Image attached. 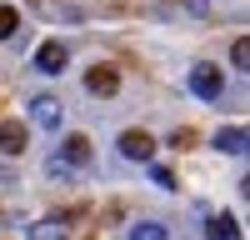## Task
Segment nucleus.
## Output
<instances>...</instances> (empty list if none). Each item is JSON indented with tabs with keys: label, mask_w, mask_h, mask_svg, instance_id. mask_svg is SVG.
Listing matches in <instances>:
<instances>
[{
	"label": "nucleus",
	"mask_w": 250,
	"mask_h": 240,
	"mask_svg": "<svg viewBox=\"0 0 250 240\" xmlns=\"http://www.w3.org/2000/svg\"><path fill=\"white\" fill-rule=\"evenodd\" d=\"M65 40H45V45H40L35 50V70H45V75H60V70H65Z\"/></svg>",
	"instance_id": "2"
},
{
	"label": "nucleus",
	"mask_w": 250,
	"mask_h": 240,
	"mask_svg": "<svg viewBox=\"0 0 250 240\" xmlns=\"http://www.w3.org/2000/svg\"><path fill=\"white\" fill-rule=\"evenodd\" d=\"M85 90H90V95H115V90H120V75H115L110 65H95V70L85 75Z\"/></svg>",
	"instance_id": "6"
},
{
	"label": "nucleus",
	"mask_w": 250,
	"mask_h": 240,
	"mask_svg": "<svg viewBox=\"0 0 250 240\" xmlns=\"http://www.w3.org/2000/svg\"><path fill=\"white\" fill-rule=\"evenodd\" d=\"M190 90H195L200 100H215V95L225 90V75H220V65H195V70H190Z\"/></svg>",
	"instance_id": "1"
},
{
	"label": "nucleus",
	"mask_w": 250,
	"mask_h": 240,
	"mask_svg": "<svg viewBox=\"0 0 250 240\" xmlns=\"http://www.w3.org/2000/svg\"><path fill=\"white\" fill-rule=\"evenodd\" d=\"M30 120L40 130H60V100L55 95H35L30 100Z\"/></svg>",
	"instance_id": "4"
},
{
	"label": "nucleus",
	"mask_w": 250,
	"mask_h": 240,
	"mask_svg": "<svg viewBox=\"0 0 250 240\" xmlns=\"http://www.w3.org/2000/svg\"><path fill=\"white\" fill-rule=\"evenodd\" d=\"M120 155H125V160H140V165H145V160L155 155V140L145 135V130H125V135H120Z\"/></svg>",
	"instance_id": "3"
},
{
	"label": "nucleus",
	"mask_w": 250,
	"mask_h": 240,
	"mask_svg": "<svg viewBox=\"0 0 250 240\" xmlns=\"http://www.w3.org/2000/svg\"><path fill=\"white\" fill-rule=\"evenodd\" d=\"M15 25H20V15H15L10 5H0V40H10V35H15Z\"/></svg>",
	"instance_id": "12"
},
{
	"label": "nucleus",
	"mask_w": 250,
	"mask_h": 240,
	"mask_svg": "<svg viewBox=\"0 0 250 240\" xmlns=\"http://www.w3.org/2000/svg\"><path fill=\"white\" fill-rule=\"evenodd\" d=\"M215 145L225 155H245V125H220L215 130Z\"/></svg>",
	"instance_id": "8"
},
{
	"label": "nucleus",
	"mask_w": 250,
	"mask_h": 240,
	"mask_svg": "<svg viewBox=\"0 0 250 240\" xmlns=\"http://www.w3.org/2000/svg\"><path fill=\"white\" fill-rule=\"evenodd\" d=\"M205 235L210 240H240V225L230 215H210V225H205Z\"/></svg>",
	"instance_id": "10"
},
{
	"label": "nucleus",
	"mask_w": 250,
	"mask_h": 240,
	"mask_svg": "<svg viewBox=\"0 0 250 240\" xmlns=\"http://www.w3.org/2000/svg\"><path fill=\"white\" fill-rule=\"evenodd\" d=\"M70 235V220L65 215H40L35 225L25 230V240H65Z\"/></svg>",
	"instance_id": "5"
},
{
	"label": "nucleus",
	"mask_w": 250,
	"mask_h": 240,
	"mask_svg": "<svg viewBox=\"0 0 250 240\" xmlns=\"http://www.w3.org/2000/svg\"><path fill=\"white\" fill-rule=\"evenodd\" d=\"M185 5H190V10H195V15H205V0H185Z\"/></svg>",
	"instance_id": "15"
},
{
	"label": "nucleus",
	"mask_w": 250,
	"mask_h": 240,
	"mask_svg": "<svg viewBox=\"0 0 250 240\" xmlns=\"http://www.w3.org/2000/svg\"><path fill=\"white\" fill-rule=\"evenodd\" d=\"M0 150H5V155L25 150V125H20V120H0Z\"/></svg>",
	"instance_id": "7"
},
{
	"label": "nucleus",
	"mask_w": 250,
	"mask_h": 240,
	"mask_svg": "<svg viewBox=\"0 0 250 240\" xmlns=\"http://www.w3.org/2000/svg\"><path fill=\"white\" fill-rule=\"evenodd\" d=\"M65 165H90V140L85 135H65Z\"/></svg>",
	"instance_id": "9"
},
{
	"label": "nucleus",
	"mask_w": 250,
	"mask_h": 240,
	"mask_svg": "<svg viewBox=\"0 0 250 240\" xmlns=\"http://www.w3.org/2000/svg\"><path fill=\"white\" fill-rule=\"evenodd\" d=\"M150 175H155V185H160V190H175V175H170V170H165V165H155Z\"/></svg>",
	"instance_id": "14"
},
{
	"label": "nucleus",
	"mask_w": 250,
	"mask_h": 240,
	"mask_svg": "<svg viewBox=\"0 0 250 240\" xmlns=\"http://www.w3.org/2000/svg\"><path fill=\"white\" fill-rule=\"evenodd\" d=\"M230 60H235V70H250V40H235V45H230Z\"/></svg>",
	"instance_id": "13"
},
{
	"label": "nucleus",
	"mask_w": 250,
	"mask_h": 240,
	"mask_svg": "<svg viewBox=\"0 0 250 240\" xmlns=\"http://www.w3.org/2000/svg\"><path fill=\"white\" fill-rule=\"evenodd\" d=\"M130 240H165V225L160 220H140V225H130Z\"/></svg>",
	"instance_id": "11"
}]
</instances>
